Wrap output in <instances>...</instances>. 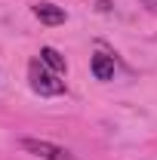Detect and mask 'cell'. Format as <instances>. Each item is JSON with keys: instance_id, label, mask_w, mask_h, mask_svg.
I'll return each instance as SVG.
<instances>
[{"instance_id": "1", "label": "cell", "mask_w": 157, "mask_h": 160, "mask_svg": "<svg viewBox=\"0 0 157 160\" xmlns=\"http://www.w3.org/2000/svg\"><path fill=\"white\" fill-rule=\"evenodd\" d=\"M28 80H31V89L37 96H62L65 92V83L59 80L56 71H46V65L40 59H34L28 65Z\"/></svg>"}, {"instance_id": "2", "label": "cell", "mask_w": 157, "mask_h": 160, "mask_svg": "<svg viewBox=\"0 0 157 160\" xmlns=\"http://www.w3.org/2000/svg\"><path fill=\"white\" fill-rule=\"evenodd\" d=\"M22 148L31 151V154H37L40 160H74L68 148L53 145V142H46V139H22Z\"/></svg>"}, {"instance_id": "3", "label": "cell", "mask_w": 157, "mask_h": 160, "mask_svg": "<svg viewBox=\"0 0 157 160\" xmlns=\"http://www.w3.org/2000/svg\"><path fill=\"white\" fill-rule=\"evenodd\" d=\"M34 16H37L43 25H62V22H65V9L56 6V3H37V6H34Z\"/></svg>"}, {"instance_id": "4", "label": "cell", "mask_w": 157, "mask_h": 160, "mask_svg": "<svg viewBox=\"0 0 157 160\" xmlns=\"http://www.w3.org/2000/svg\"><path fill=\"white\" fill-rule=\"evenodd\" d=\"M93 74H96V80H111L114 77V59L108 52H96L93 56Z\"/></svg>"}, {"instance_id": "5", "label": "cell", "mask_w": 157, "mask_h": 160, "mask_svg": "<svg viewBox=\"0 0 157 160\" xmlns=\"http://www.w3.org/2000/svg\"><path fill=\"white\" fill-rule=\"evenodd\" d=\"M40 62H43L46 68H53L56 74H65V71H68L65 59H62V56L56 52V49H53V46H43V49H40Z\"/></svg>"}, {"instance_id": "6", "label": "cell", "mask_w": 157, "mask_h": 160, "mask_svg": "<svg viewBox=\"0 0 157 160\" xmlns=\"http://www.w3.org/2000/svg\"><path fill=\"white\" fill-rule=\"evenodd\" d=\"M142 6H148L151 12H157V0H142Z\"/></svg>"}]
</instances>
